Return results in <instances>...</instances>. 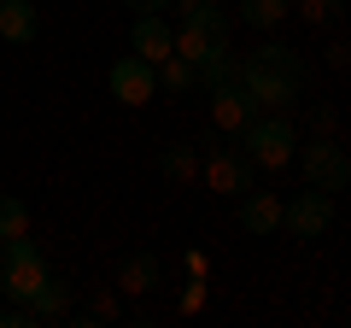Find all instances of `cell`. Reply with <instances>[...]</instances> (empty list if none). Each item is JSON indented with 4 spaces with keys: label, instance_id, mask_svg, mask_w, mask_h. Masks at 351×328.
<instances>
[{
    "label": "cell",
    "instance_id": "cell-1",
    "mask_svg": "<svg viewBox=\"0 0 351 328\" xmlns=\"http://www.w3.org/2000/svg\"><path fill=\"white\" fill-rule=\"evenodd\" d=\"M240 82H246V94L258 100V112H287L304 94V82H311V65H304L287 41H263V47L246 53Z\"/></svg>",
    "mask_w": 351,
    "mask_h": 328
},
{
    "label": "cell",
    "instance_id": "cell-2",
    "mask_svg": "<svg viewBox=\"0 0 351 328\" xmlns=\"http://www.w3.org/2000/svg\"><path fill=\"white\" fill-rule=\"evenodd\" d=\"M240 147L258 170H287L293 164V147H299V129H293L287 112H258L246 129H240Z\"/></svg>",
    "mask_w": 351,
    "mask_h": 328
},
{
    "label": "cell",
    "instance_id": "cell-3",
    "mask_svg": "<svg viewBox=\"0 0 351 328\" xmlns=\"http://www.w3.org/2000/svg\"><path fill=\"white\" fill-rule=\"evenodd\" d=\"M47 276H53V270H47V258H41V246L29 235L0 240V293H6V299H24L29 305Z\"/></svg>",
    "mask_w": 351,
    "mask_h": 328
},
{
    "label": "cell",
    "instance_id": "cell-4",
    "mask_svg": "<svg viewBox=\"0 0 351 328\" xmlns=\"http://www.w3.org/2000/svg\"><path fill=\"white\" fill-rule=\"evenodd\" d=\"M299 170H304V182L322 188V194H346L351 188V159H346V147H339L334 135L299 141Z\"/></svg>",
    "mask_w": 351,
    "mask_h": 328
},
{
    "label": "cell",
    "instance_id": "cell-5",
    "mask_svg": "<svg viewBox=\"0 0 351 328\" xmlns=\"http://www.w3.org/2000/svg\"><path fill=\"white\" fill-rule=\"evenodd\" d=\"M281 229H293V240H322L334 229V194L311 188V194L281 200Z\"/></svg>",
    "mask_w": 351,
    "mask_h": 328
},
{
    "label": "cell",
    "instance_id": "cell-6",
    "mask_svg": "<svg viewBox=\"0 0 351 328\" xmlns=\"http://www.w3.org/2000/svg\"><path fill=\"white\" fill-rule=\"evenodd\" d=\"M199 170H205V188L211 194H234V200L252 188V176H258V164L246 159V147H211Z\"/></svg>",
    "mask_w": 351,
    "mask_h": 328
},
{
    "label": "cell",
    "instance_id": "cell-7",
    "mask_svg": "<svg viewBox=\"0 0 351 328\" xmlns=\"http://www.w3.org/2000/svg\"><path fill=\"white\" fill-rule=\"evenodd\" d=\"M106 82H112V100H123V106H147L152 94H158V71H152L141 53H123V59L106 71Z\"/></svg>",
    "mask_w": 351,
    "mask_h": 328
},
{
    "label": "cell",
    "instance_id": "cell-8",
    "mask_svg": "<svg viewBox=\"0 0 351 328\" xmlns=\"http://www.w3.org/2000/svg\"><path fill=\"white\" fill-rule=\"evenodd\" d=\"M252 117H258V100L246 94V82H217L211 89V124L223 129V135H240Z\"/></svg>",
    "mask_w": 351,
    "mask_h": 328
},
{
    "label": "cell",
    "instance_id": "cell-9",
    "mask_svg": "<svg viewBox=\"0 0 351 328\" xmlns=\"http://www.w3.org/2000/svg\"><path fill=\"white\" fill-rule=\"evenodd\" d=\"M129 47H135L147 65H158V59H170V53H176V30L164 24L158 12H141L135 30H129Z\"/></svg>",
    "mask_w": 351,
    "mask_h": 328
},
{
    "label": "cell",
    "instance_id": "cell-10",
    "mask_svg": "<svg viewBox=\"0 0 351 328\" xmlns=\"http://www.w3.org/2000/svg\"><path fill=\"white\" fill-rule=\"evenodd\" d=\"M240 229H246V235H276L281 229V194L246 188L240 194Z\"/></svg>",
    "mask_w": 351,
    "mask_h": 328
},
{
    "label": "cell",
    "instance_id": "cell-11",
    "mask_svg": "<svg viewBox=\"0 0 351 328\" xmlns=\"http://www.w3.org/2000/svg\"><path fill=\"white\" fill-rule=\"evenodd\" d=\"M164 281V264L158 253H129L123 264H117V293H135V299H147L152 288Z\"/></svg>",
    "mask_w": 351,
    "mask_h": 328
},
{
    "label": "cell",
    "instance_id": "cell-12",
    "mask_svg": "<svg viewBox=\"0 0 351 328\" xmlns=\"http://www.w3.org/2000/svg\"><path fill=\"white\" fill-rule=\"evenodd\" d=\"M176 53L188 65H211L217 53H228V36L223 30H199V24H182L176 30Z\"/></svg>",
    "mask_w": 351,
    "mask_h": 328
},
{
    "label": "cell",
    "instance_id": "cell-13",
    "mask_svg": "<svg viewBox=\"0 0 351 328\" xmlns=\"http://www.w3.org/2000/svg\"><path fill=\"white\" fill-rule=\"evenodd\" d=\"M36 30H41V18H36V6H29V0H0V41L29 47V41H36Z\"/></svg>",
    "mask_w": 351,
    "mask_h": 328
},
{
    "label": "cell",
    "instance_id": "cell-14",
    "mask_svg": "<svg viewBox=\"0 0 351 328\" xmlns=\"http://www.w3.org/2000/svg\"><path fill=\"white\" fill-rule=\"evenodd\" d=\"M176 6V18H182V24H199V30H234V18L223 12V0H170Z\"/></svg>",
    "mask_w": 351,
    "mask_h": 328
},
{
    "label": "cell",
    "instance_id": "cell-15",
    "mask_svg": "<svg viewBox=\"0 0 351 328\" xmlns=\"http://www.w3.org/2000/svg\"><path fill=\"white\" fill-rule=\"evenodd\" d=\"M152 71H158V89H164V94H193V89H199V65H188L182 53L158 59Z\"/></svg>",
    "mask_w": 351,
    "mask_h": 328
},
{
    "label": "cell",
    "instance_id": "cell-16",
    "mask_svg": "<svg viewBox=\"0 0 351 328\" xmlns=\"http://www.w3.org/2000/svg\"><path fill=\"white\" fill-rule=\"evenodd\" d=\"M29 305H36L41 323H59V316H71V281H64V276H47V281H41V293H36Z\"/></svg>",
    "mask_w": 351,
    "mask_h": 328
},
{
    "label": "cell",
    "instance_id": "cell-17",
    "mask_svg": "<svg viewBox=\"0 0 351 328\" xmlns=\"http://www.w3.org/2000/svg\"><path fill=\"white\" fill-rule=\"evenodd\" d=\"M158 170H164L170 182H193V176H199V147H188V141H176V147H164Z\"/></svg>",
    "mask_w": 351,
    "mask_h": 328
},
{
    "label": "cell",
    "instance_id": "cell-18",
    "mask_svg": "<svg viewBox=\"0 0 351 328\" xmlns=\"http://www.w3.org/2000/svg\"><path fill=\"white\" fill-rule=\"evenodd\" d=\"M287 12H293V0H240V18H246V30H276Z\"/></svg>",
    "mask_w": 351,
    "mask_h": 328
},
{
    "label": "cell",
    "instance_id": "cell-19",
    "mask_svg": "<svg viewBox=\"0 0 351 328\" xmlns=\"http://www.w3.org/2000/svg\"><path fill=\"white\" fill-rule=\"evenodd\" d=\"M29 235V205L18 194H0V240H18Z\"/></svg>",
    "mask_w": 351,
    "mask_h": 328
},
{
    "label": "cell",
    "instance_id": "cell-20",
    "mask_svg": "<svg viewBox=\"0 0 351 328\" xmlns=\"http://www.w3.org/2000/svg\"><path fill=\"white\" fill-rule=\"evenodd\" d=\"M117 316H123L117 293H94V299H88V311H71V323H117Z\"/></svg>",
    "mask_w": 351,
    "mask_h": 328
},
{
    "label": "cell",
    "instance_id": "cell-21",
    "mask_svg": "<svg viewBox=\"0 0 351 328\" xmlns=\"http://www.w3.org/2000/svg\"><path fill=\"white\" fill-rule=\"evenodd\" d=\"M299 18H304V24H316V30H328L339 18V0H299Z\"/></svg>",
    "mask_w": 351,
    "mask_h": 328
},
{
    "label": "cell",
    "instance_id": "cell-22",
    "mask_svg": "<svg viewBox=\"0 0 351 328\" xmlns=\"http://www.w3.org/2000/svg\"><path fill=\"white\" fill-rule=\"evenodd\" d=\"M205 299H211L205 276H188V288H182V305H176V311H182V316H193V311H205Z\"/></svg>",
    "mask_w": 351,
    "mask_h": 328
},
{
    "label": "cell",
    "instance_id": "cell-23",
    "mask_svg": "<svg viewBox=\"0 0 351 328\" xmlns=\"http://www.w3.org/2000/svg\"><path fill=\"white\" fill-rule=\"evenodd\" d=\"M311 129H316V135H334V106H316V112H311Z\"/></svg>",
    "mask_w": 351,
    "mask_h": 328
},
{
    "label": "cell",
    "instance_id": "cell-24",
    "mask_svg": "<svg viewBox=\"0 0 351 328\" xmlns=\"http://www.w3.org/2000/svg\"><path fill=\"white\" fill-rule=\"evenodd\" d=\"M328 65H334V71H346V65H351V47H346V41H334V47H328Z\"/></svg>",
    "mask_w": 351,
    "mask_h": 328
},
{
    "label": "cell",
    "instance_id": "cell-25",
    "mask_svg": "<svg viewBox=\"0 0 351 328\" xmlns=\"http://www.w3.org/2000/svg\"><path fill=\"white\" fill-rule=\"evenodd\" d=\"M123 6H129V12L141 18V12H164V6H170V0H123Z\"/></svg>",
    "mask_w": 351,
    "mask_h": 328
},
{
    "label": "cell",
    "instance_id": "cell-26",
    "mask_svg": "<svg viewBox=\"0 0 351 328\" xmlns=\"http://www.w3.org/2000/svg\"><path fill=\"white\" fill-rule=\"evenodd\" d=\"M188 276H211V258H205V253H188Z\"/></svg>",
    "mask_w": 351,
    "mask_h": 328
},
{
    "label": "cell",
    "instance_id": "cell-27",
    "mask_svg": "<svg viewBox=\"0 0 351 328\" xmlns=\"http://www.w3.org/2000/svg\"><path fill=\"white\" fill-rule=\"evenodd\" d=\"M223 6H228V0H223Z\"/></svg>",
    "mask_w": 351,
    "mask_h": 328
}]
</instances>
